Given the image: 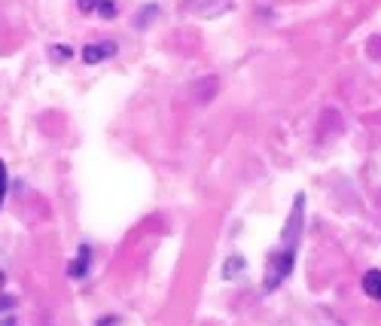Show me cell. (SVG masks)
I'll use <instances>...</instances> for the list:
<instances>
[{
	"instance_id": "277c9868",
	"label": "cell",
	"mask_w": 381,
	"mask_h": 326,
	"mask_svg": "<svg viewBox=\"0 0 381 326\" xmlns=\"http://www.w3.org/2000/svg\"><path fill=\"white\" fill-rule=\"evenodd\" d=\"M89 259H92V250H89V244H82L80 247V253H77V259L70 263V268H68V275L70 277H86L89 275Z\"/></svg>"
},
{
	"instance_id": "ba28073f",
	"label": "cell",
	"mask_w": 381,
	"mask_h": 326,
	"mask_svg": "<svg viewBox=\"0 0 381 326\" xmlns=\"http://www.w3.org/2000/svg\"><path fill=\"white\" fill-rule=\"evenodd\" d=\"M156 15H159V6H156V4H150V6H144V9H141V13H137V27L150 25V22H153V18H156Z\"/></svg>"
},
{
	"instance_id": "3957f363",
	"label": "cell",
	"mask_w": 381,
	"mask_h": 326,
	"mask_svg": "<svg viewBox=\"0 0 381 326\" xmlns=\"http://www.w3.org/2000/svg\"><path fill=\"white\" fill-rule=\"evenodd\" d=\"M119 52V46L113 40H101V43H86L82 46V61L86 64H101L107 58H113V55Z\"/></svg>"
},
{
	"instance_id": "8992f818",
	"label": "cell",
	"mask_w": 381,
	"mask_h": 326,
	"mask_svg": "<svg viewBox=\"0 0 381 326\" xmlns=\"http://www.w3.org/2000/svg\"><path fill=\"white\" fill-rule=\"evenodd\" d=\"M241 272H244V259H241V256H229L226 265H223V272H220V277H223V281H232V277L241 275Z\"/></svg>"
},
{
	"instance_id": "8fae6325",
	"label": "cell",
	"mask_w": 381,
	"mask_h": 326,
	"mask_svg": "<svg viewBox=\"0 0 381 326\" xmlns=\"http://www.w3.org/2000/svg\"><path fill=\"white\" fill-rule=\"evenodd\" d=\"M6 165L4 162H0V204H4V199H6Z\"/></svg>"
},
{
	"instance_id": "30bf717a",
	"label": "cell",
	"mask_w": 381,
	"mask_h": 326,
	"mask_svg": "<svg viewBox=\"0 0 381 326\" xmlns=\"http://www.w3.org/2000/svg\"><path fill=\"white\" fill-rule=\"evenodd\" d=\"M15 308V299L13 296H6V293H0V314H6V311H13Z\"/></svg>"
},
{
	"instance_id": "7a4b0ae2",
	"label": "cell",
	"mask_w": 381,
	"mask_h": 326,
	"mask_svg": "<svg viewBox=\"0 0 381 326\" xmlns=\"http://www.w3.org/2000/svg\"><path fill=\"white\" fill-rule=\"evenodd\" d=\"M229 6H232V0H183L180 9L192 18H217Z\"/></svg>"
},
{
	"instance_id": "9c48e42d",
	"label": "cell",
	"mask_w": 381,
	"mask_h": 326,
	"mask_svg": "<svg viewBox=\"0 0 381 326\" xmlns=\"http://www.w3.org/2000/svg\"><path fill=\"white\" fill-rule=\"evenodd\" d=\"M49 55L55 61H64V58H73V49H70V46H52Z\"/></svg>"
},
{
	"instance_id": "6da1fadb",
	"label": "cell",
	"mask_w": 381,
	"mask_h": 326,
	"mask_svg": "<svg viewBox=\"0 0 381 326\" xmlns=\"http://www.w3.org/2000/svg\"><path fill=\"white\" fill-rule=\"evenodd\" d=\"M305 195H296V208L290 213L284 226V235H281V244H277L272 253H268V265H266V281H263V290L266 293H275L287 277L293 272V263H296V247H299V235H302V220H305Z\"/></svg>"
},
{
	"instance_id": "5bb4252c",
	"label": "cell",
	"mask_w": 381,
	"mask_h": 326,
	"mask_svg": "<svg viewBox=\"0 0 381 326\" xmlns=\"http://www.w3.org/2000/svg\"><path fill=\"white\" fill-rule=\"evenodd\" d=\"M0 326H15V320H4V323H0Z\"/></svg>"
},
{
	"instance_id": "4fadbf2b",
	"label": "cell",
	"mask_w": 381,
	"mask_h": 326,
	"mask_svg": "<svg viewBox=\"0 0 381 326\" xmlns=\"http://www.w3.org/2000/svg\"><path fill=\"white\" fill-rule=\"evenodd\" d=\"M4 284H6V275L0 272V293H4Z\"/></svg>"
},
{
	"instance_id": "52a82bcc",
	"label": "cell",
	"mask_w": 381,
	"mask_h": 326,
	"mask_svg": "<svg viewBox=\"0 0 381 326\" xmlns=\"http://www.w3.org/2000/svg\"><path fill=\"white\" fill-rule=\"evenodd\" d=\"M98 18H104V22H113V18L119 15V6L116 0H98V9H95Z\"/></svg>"
},
{
	"instance_id": "7c38bea8",
	"label": "cell",
	"mask_w": 381,
	"mask_h": 326,
	"mask_svg": "<svg viewBox=\"0 0 381 326\" xmlns=\"http://www.w3.org/2000/svg\"><path fill=\"white\" fill-rule=\"evenodd\" d=\"M77 9H80V13H95L98 0H77Z\"/></svg>"
},
{
	"instance_id": "5b68a950",
	"label": "cell",
	"mask_w": 381,
	"mask_h": 326,
	"mask_svg": "<svg viewBox=\"0 0 381 326\" xmlns=\"http://www.w3.org/2000/svg\"><path fill=\"white\" fill-rule=\"evenodd\" d=\"M363 293L373 296V299H381V272H366L363 275Z\"/></svg>"
}]
</instances>
